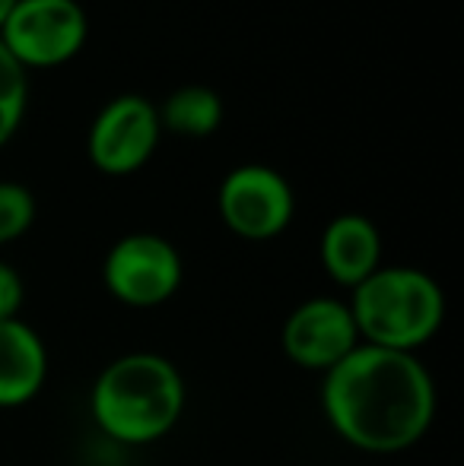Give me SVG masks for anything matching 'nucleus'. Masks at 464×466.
Wrapping results in <instances>:
<instances>
[{"label":"nucleus","mask_w":464,"mask_h":466,"mask_svg":"<svg viewBox=\"0 0 464 466\" xmlns=\"http://www.w3.org/2000/svg\"><path fill=\"white\" fill-rule=\"evenodd\" d=\"M322 406L331 429L369 454H397L427 435L436 387L414 352L356 346L325 371Z\"/></svg>","instance_id":"1"},{"label":"nucleus","mask_w":464,"mask_h":466,"mask_svg":"<svg viewBox=\"0 0 464 466\" xmlns=\"http://www.w3.org/2000/svg\"><path fill=\"white\" fill-rule=\"evenodd\" d=\"M89 406L102 435L121 444H150L172 431L185 412V380L169 359L130 352L99 374Z\"/></svg>","instance_id":"2"},{"label":"nucleus","mask_w":464,"mask_h":466,"mask_svg":"<svg viewBox=\"0 0 464 466\" xmlns=\"http://www.w3.org/2000/svg\"><path fill=\"white\" fill-rule=\"evenodd\" d=\"M347 308L363 343L414 352L439 333L446 318V295L427 273L388 267L359 282Z\"/></svg>","instance_id":"3"},{"label":"nucleus","mask_w":464,"mask_h":466,"mask_svg":"<svg viewBox=\"0 0 464 466\" xmlns=\"http://www.w3.org/2000/svg\"><path fill=\"white\" fill-rule=\"evenodd\" d=\"M0 42L19 67H55L87 42V13L77 0H16Z\"/></svg>","instance_id":"4"},{"label":"nucleus","mask_w":464,"mask_h":466,"mask_svg":"<svg viewBox=\"0 0 464 466\" xmlns=\"http://www.w3.org/2000/svg\"><path fill=\"white\" fill-rule=\"evenodd\" d=\"M106 286L130 308H153L181 286V258L160 235H128L106 258Z\"/></svg>","instance_id":"5"},{"label":"nucleus","mask_w":464,"mask_h":466,"mask_svg":"<svg viewBox=\"0 0 464 466\" xmlns=\"http://www.w3.org/2000/svg\"><path fill=\"white\" fill-rule=\"evenodd\" d=\"M220 216L239 238H277L293 219V187L267 166H242L220 187Z\"/></svg>","instance_id":"6"},{"label":"nucleus","mask_w":464,"mask_h":466,"mask_svg":"<svg viewBox=\"0 0 464 466\" xmlns=\"http://www.w3.org/2000/svg\"><path fill=\"white\" fill-rule=\"evenodd\" d=\"M160 143V115L140 96H121L99 111L89 134V159L106 175H130Z\"/></svg>","instance_id":"7"},{"label":"nucleus","mask_w":464,"mask_h":466,"mask_svg":"<svg viewBox=\"0 0 464 466\" xmlns=\"http://www.w3.org/2000/svg\"><path fill=\"white\" fill-rule=\"evenodd\" d=\"M359 346L353 314L344 301H303L284 324V350L299 369L331 371Z\"/></svg>","instance_id":"8"},{"label":"nucleus","mask_w":464,"mask_h":466,"mask_svg":"<svg viewBox=\"0 0 464 466\" xmlns=\"http://www.w3.org/2000/svg\"><path fill=\"white\" fill-rule=\"evenodd\" d=\"M48 352L38 333L19 318L0 320V406H23L42 390Z\"/></svg>","instance_id":"9"},{"label":"nucleus","mask_w":464,"mask_h":466,"mask_svg":"<svg viewBox=\"0 0 464 466\" xmlns=\"http://www.w3.org/2000/svg\"><path fill=\"white\" fill-rule=\"evenodd\" d=\"M382 258V241L366 216L347 213L337 216L322 238V264L328 277L341 286L356 289L363 279H369L378 270Z\"/></svg>","instance_id":"10"},{"label":"nucleus","mask_w":464,"mask_h":466,"mask_svg":"<svg viewBox=\"0 0 464 466\" xmlns=\"http://www.w3.org/2000/svg\"><path fill=\"white\" fill-rule=\"evenodd\" d=\"M160 121L166 124L169 130H175V134L207 137L223 121V105H220V96L213 93V89L185 86L166 98Z\"/></svg>","instance_id":"11"},{"label":"nucleus","mask_w":464,"mask_h":466,"mask_svg":"<svg viewBox=\"0 0 464 466\" xmlns=\"http://www.w3.org/2000/svg\"><path fill=\"white\" fill-rule=\"evenodd\" d=\"M26 93H29L26 67H19V61L0 42V147H6V140L16 134L23 121Z\"/></svg>","instance_id":"12"},{"label":"nucleus","mask_w":464,"mask_h":466,"mask_svg":"<svg viewBox=\"0 0 464 466\" xmlns=\"http://www.w3.org/2000/svg\"><path fill=\"white\" fill-rule=\"evenodd\" d=\"M32 222H36V197H32V190L4 181L0 185V245L26 235Z\"/></svg>","instance_id":"13"},{"label":"nucleus","mask_w":464,"mask_h":466,"mask_svg":"<svg viewBox=\"0 0 464 466\" xmlns=\"http://www.w3.org/2000/svg\"><path fill=\"white\" fill-rule=\"evenodd\" d=\"M23 305V279L10 264H0V320H13Z\"/></svg>","instance_id":"14"},{"label":"nucleus","mask_w":464,"mask_h":466,"mask_svg":"<svg viewBox=\"0 0 464 466\" xmlns=\"http://www.w3.org/2000/svg\"><path fill=\"white\" fill-rule=\"evenodd\" d=\"M13 6H16V0H0V29H4L6 16L13 13Z\"/></svg>","instance_id":"15"}]
</instances>
